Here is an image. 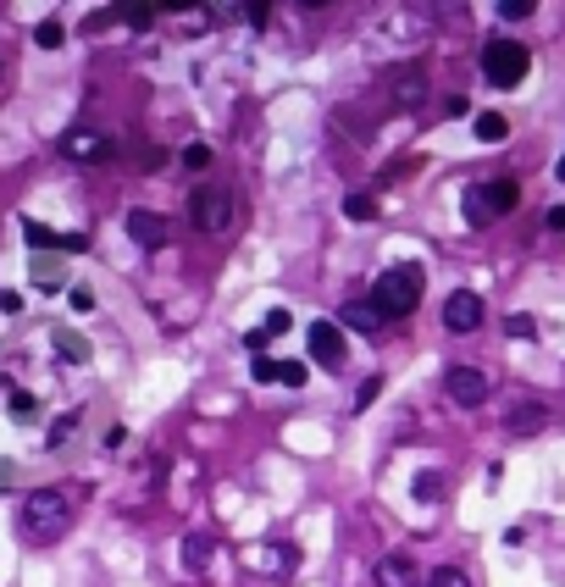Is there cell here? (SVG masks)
Here are the masks:
<instances>
[{"instance_id": "obj_30", "label": "cell", "mask_w": 565, "mask_h": 587, "mask_svg": "<svg viewBox=\"0 0 565 587\" xmlns=\"http://www.w3.org/2000/svg\"><path fill=\"white\" fill-rule=\"evenodd\" d=\"M250 377H255V383H277V360H266V355H255V366H250Z\"/></svg>"}, {"instance_id": "obj_6", "label": "cell", "mask_w": 565, "mask_h": 587, "mask_svg": "<svg viewBox=\"0 0 565 587\" xmlns=\"http://www.w3.org/2000/svg\"><path fill=\"white\" fill-rule=\"evenodd\" d=\"M444 388H449V399H455V405H471V410H477L482 399H488V372L460 360V366H449V372H444Z\"/></svg>"}, {"instance_id": "obj_2", "label": "cell", "mask_w": 565, "mask_h": 587, "mask_svg": "<svg viewBox=\"0 0 565 587\" xmlns=\"http://www.w3.org/2000/svg\"><path fill=\"white\" fill-rule=\"evenodd\" d=\"M372 305L383 322H399V316H410L421 305V266H388L383 277L372 283Z\"/></svg>"}, {"instance_id": "obj_13", "label": "cell", "mask_w": 565, "mask_h": 587, "mask_svg": "<svg viewBox=\"0 0 565 587\" xmlns=\"http://www.w3.org/2000/svg\"><path fill=\"white\" fill-rule=\"evenodd\" d=\"M28 250H89V233H50L45 222H23Z\"/></svg>"}, {"instance_id": "obj_17", "label": "cell", "mask_w": 565, "mask_h": 587, "mask_svg": "<svg viewBox=\"0 0 565 587\" xmlns=\"http://www.w3.org/2000/svg\"><path fill=\"white\" fill-rule=\"evenodd\" d=\"M543 421H549V416H543V405H538V399H527V405H516V410H510V432H521V438H527V432H538Z\"/></svg>"}, {"instance_id": "obj_15", "label": "cell", "mask_w": 565, "mask_h": 587, "mask_svg": "<svg viewBox=\"0 0 565 587\" xmlns=\"http://www.w3.org/2000/svg\"><path fill=\"white\" fill-rule=\"evenodd\" d=\"M128 233H133V244H139V250H161V244H167V216L128 211Z\"/></svg>"}, {"instance_id": "obj_20", "label": "cell", "mask_w": 565, "mask_h": 587, "mask_svg": "<svg viewBox=\"0 0 565 587\" xmlns=\"http://www.w3.org/2000/svg\"><path fill=\"white\" fill-rule=\"evenodd\" d=\"M12 421H17V427L39 421V399H34V394H23V388H12Z\"/></svg>"}, {"instance_id": "obj_11", "label": "cell", "mask_w": 565, "mask_h": 587, "mask_svg": "<svg viewBox=\"0 0 565 587\" xmlns=\"http://www.w3.org/2000/svg\"><path fill=\"white\" fill-rule=\"evenodd\" d=\"M372 576H377V587H427V576H421V565L410 554H383Z\"/></svg>"}, {"instance_id": "obj_31", "label": "cell", "mask_w": 565, "mask_h": 587, "mask_svg": "<svg viewBox=\"0 0 565 587\" xmlns=\"http://www.w3.org/2000/svg\"><path fill=\"white\" fill-rule=\"evenodd\" d=\"M78 432V416H61L56 427H50V444H67V438H73Z\"/></svg>"}, {"instance_id": "obj_24", "label": "cell", "mask_w": 565, "mask_h": 587, "mask_svg": "<svg viewBox=\"0 0 565 587\" xmlns=\"http://www.w3.org/2000/svg\"><path fill=\"white\" fill-rule=\"evenodd\" d=\"M34 39H39V45H45V50H56V45H61V39H67V28H61V23H56V17H45V23H39V28H34Z\"/></svg>"}, {"instance_id": "obj_5", "label": "cell", "mask_w": 565, "mask_h": 587, "mask_svg": "<svg viewBox=\"0 0 565 587\" xmlns=\"http://www.w3.org/2000/svg\"><path fill=\"white\" fill-rule=\"evenodd\" d=\"M189 216H194V228H200V233H228V222H233V194L217 189V183H205V189H194Z\"/></svg>"}, {"instance_id": "obj_3", "label": "cell", "mask_w": 565, "mask_h": 587, "mask_svg": "<svg viewBox=\"0 0 565 587\" xmlns=\"http://www.w3.org/2000/svg\"><path fill=\"white\" fill-rule=\"evenodd\" d=\"M516 205H521V183H516V178H488V183H477V189H466V200H460V216H466L471 228H488V222L510 216Z\"/></svg>"}, {"instance_id": "obj_27", "label": "cell", "mask_w": 565, "mask_h": 587, "mask_svg": "<svg viewBox=\"0 0 565 587\" xmlns=\"http://www.w3.org/2000/svg\"><path fill=\"white\" fill-rule=\"evenodd\" d=\"M183 167L205 172V167H211V144H189V150H183Z\"/></svg>"}, {"instance_id": "obj_16", "label": "cell", "mask_w": 565, "mask_h": 587, "mask_svg": "<svg viewBox=\"0 0 565 587\" xmlns=\"http://www.w3.org/2000/svg\"><path fill=\"white\" fill-rule=\"evenodd\" d=\"M211 560H217V538H211V532H189V538H183V571H211Z\"/></svg>"}, {"instance_id": "obj_19", "label": "cell", "mask_w": 565, "mask_h": 587, "mask_svg": "<svg viewBox=\"0 0 565 587\" xmlns=\"http://www.w3.org/2000/svg\"><path fill=\"white\" fill-rule=\"evenodd\" d=\"M510 133V122L499 117V111H477V139H488V144H499Z\"/></svg>"}, {"instance_id": "obj_23", "label": "cell", "mask_w": 565, "mask_h": 587, "mask_svg": "<svg viewBox=\"0 0 565 587\" xmlns=\"http://www.w3.org/2000/svg\"><path fill=\"white\" fill-rule=\"evenodd\" d=\"M505 333H510V338H521V344H527V338H538V322H532L527 311H516V316H505Z\"/></svg>"}, {"instance_id": "obj_22", "label": "cell", "mask_w": 565, "mask_h": 587, "mask_svg": "<svg viewBox=\"0 0 565 587\" xmlns=\"http://www.w3.org/2000/svg\"><path fill=\"white\" fill-rule=\"evenodd\" d=\"M427 587H471V576L460 571V565H438V571L427 576Z\"/></svg>"}, {"instance_id": "obj_33", "label": "cell", "mask_w": 565, "mask_h": 587, "mask_svg": "<svg viewBox=\"0 0 565 587\" xmlns=\"http://www.w3.org/2000/svg\"><path fill=\"white\" fill-rule=\"evenodd\" d=\"M67 305H73V311H95V294H89V288H73V294H67Z\"/></svg>"}, {"instance_id": "obj_34", "label": "cell", "mask_w": 565, "mask_h": 587, "mask_svg": "<svg viewBox=\"0 0 565 587\" xmlns=\"http://www.w3.org/2000/svg\"><path fill=\"white\" fill-rule=\"evenodd\" d=\"M0 311H23V300H17L12 288H0Z\"/></svg>"}, {"instance_id": "obj_12", "label": "cell", "mask_w": 565, "mask_h": 587, "mask_svg": "<svg viewBox=\"0 0 565 587\" xmlns=\"http://www.w3.org/2000/svg\"><path fill=\"white\" fill-rule=\"evenodd\" d=\"M388 100H394V106H405V111H416L421 100H427L421 72L416 67H394V72H388Z\"/></svg>"}, {"instance_id": "obj_32", "label": "cell", "mask_w": 565, "mask_h": 587, "mask_svg": "<svg viewBox=\"0 0 565 587\" xmlns=\"http://www.w3.org/2000/svg\"><path fill=\"white\" fill-rule=\"evenodd\" d=\"M377 394H383V377H366V383H361V394H355V405L366 410V405H372Z\"/></svg>"}, {"instance_id": "obj_4", "label": "cell", "mask_w": 565, "mask_h": 587, "mask_svg": "<svg viewBox=\"0 0 565 587\" xmlns=\"http://www.w3.org/2000/svg\"><path fill=\"white\" fill-rule=\"evenodd\" d=\"M482 72H488L493 89H516L532 72V56H527V45H516V39H493V45L482 50Z\"/></svg>"}, {"instance_id": "obj_1", "label": "cell", "mask_w": 565, "mask_h": 587, "mask_svg": "<svg viewBox=\"0 0 565 587\" xmlns=\"http://www.w3.org/2000/svg\"><path fill=\"white\" fill-rule=\"evenodd\" d=\"M23 538L28 543H56L67 538V527H73V493L67 488H34L23 499Z\"/></svg>"}, {"instance_id": "obj_28", "label": "cell", "mask_w": 565, "mask_h": 587, "mask_svg": "<svg viewBox=\"0 0 565 587\" xmlns=\"http://www.w3.org/2000/svg\"><path fill=\"white\" fill-rule=\"evenodd\" d=\"M493 12H499V17H510V23H516V17L538 12V6H532V0H499V6H493Z\"/></svg>"}, {"instance_id": "obj_9", "label": "cell", "mask_w": 565, "mask_h": 587, "mask_svg": "<svg viewBox=\"0 0 565 587\" xmlns=\"http://www.w3.org/2000/svg\"><path fill=\"white\" fill-rule=\"evenodd\" d=\"M305 344H311L316 366H344V327H338V322H311Z\"/></svg>"}, {"instance_id": "obj_29", "label": "cell", "mask_w": 565, "mask_h": 587, "mask_svg": "<svg viewBox=\"0 0 565 587\" xmlns=\"http://www.w3.org/2000/svg\"><path fill=\"white\" fill-rule=\"evenodd\" d=\"M289 322L294 316L283 311V305H277V311H266V338H277V333H289Z\"/></svg>"}, {"instance_id": "obj_26", "label": "cell", "mask_w": 565, "mask_h": 587, "mask_svg": "<svg viewBox=\"0 0 565 587\" xmlns=\"http://www.w3.org/2000/svg\"><path fill=\"white\" fill-rule=\"evenodd\" d=\"M438 493H444V477H433V471H421V477H416V499H421V504H433Z\"/></svg>"}, {"instance_id": "obj_10", "label": "cell", "mask_w": 565, "mask_h": 587, "mask_svg": "<svg viewBox=\"0 0 565 587\" xmlns=\"http://www.w3.org/2000/svg\"><path fill=\"white\" fill-rule=\"evenodd\" d=\"M244 565H250L255 576H289L294 571V549L289 543H255V549H244Z\"/></svg>"}, {"instance_id": "obj_35", "label": "cell", "mask_w": 565, "mask_h": 587, "mask_svg": "<svg viewBox=\"0 0 565 587\" xmlns=\"http://www.w3.org/2000/svg\"><path fill=\"white\" fill-rule=\"evenodd\" d=\"M549 228L565 233V205H549Z\"/></svg>"}, {"instance_id": "obj_25", "label": "cell", "mask_w": 565, "mask_h": 587, "mask_svg": "<svg viewBox=\"0 0 565 587\" xmlns=\"http://www.w3.org/2000/svg\"><path fill=\"white\" fill-rule=\"evenodd\" d=\"M305 377H311V372H305L300 360H277V383H289V388H305Z\"/></svg>"}, {"instance_id": "obj_14", "label": "cell", "mask_w": 565, "mask_h": 587, "mask_svg": "<svg viewBox=\"0 0 565 587\" xmlns=\"http://www.w3.org/2000/svg\"><path fill=\"white\" fill-rule=\"evenodd\" d=\"M338 327H349V333H361V338H377L383 333V316H377V305L372 300H349L344 311L333 316Z\"/></svg>"}, {"instance_id": "obj_36", "label": "cell", "mask_w": 565, "mask_h": 587, "mask_svg": "<svg viewBox=\"0 0 565 587\" xmlns=\"http://www.w3.org/2000/svg\"><path fill=\"white\" fill-rule=\"evenodd\" d=\"M554 172H560V183H565V156H560V167H554Z\"/></svg>"}, {"instance_id": "obj_7", "label": "cell", "mask_w": 565, "mask_h": 587, "mask_svg": "<svg viewBox=\"0 0 565 587\" xmlns=\"http://www.w3.org/2000/svg\"><path fill=\"white\" fill-rule=\"evenodd\" d=\"M61 156L78 161V167H95V161L111 156V139H106V133H95V128H73L67 139H61Z\"/></svg>"}, {"instance_id": "obj_18", "label": "cell", "mask_w": 565, "mask_h": 587, "mask_svg": "<svg viewBox=\"0 0 565 587\" xmlns=\"http://www.w3.org/2000/svg\"><path fill=\"white\" fill-rule=\"evenodd\" d=\"M56 355L73 360V366H84V360H89V344H84L78 333H67V327H61V333H56Z\"/></svg>"}, {"instance_id": "obj_8", "label": "cell", "mask_w": 565, "mask_h": 587, "mask_svg": "<svg viewBox=\"0 0 565 587\" xmlns=\"http://www.w3.org/2000/svg\"><path fill=\"white\" fill-rule=\"evenodd\" d=\"M444 327H449V333H477V327H482V294L455 288V294L444 300Z\"/></svg>"}, {"instance_id": "obj_21", "label": "cell", "mask_w": 565, "mask_h": 587, "mask_svg": "<svg viewBox=\"0 0 565 587\" xmlns=\"http://www.w3.org/2000/svg\"><path fill=\"white\" fill-rule=\"evenodd\" d=\"M344 216H349V222H372V216H377V200H372V194H349V200H344Z\"/></svg>"}]
</instances>
